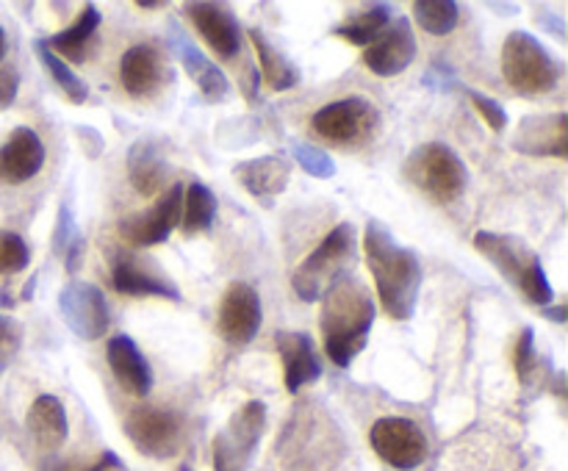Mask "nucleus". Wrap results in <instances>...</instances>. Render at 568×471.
Segmentation results:
<instances>
[{"mask_svg": "<svg viewBox=\"0 0 568 471\" xmlns=\"http://www.w3.org/2000/svg\"><path fill=\"white\" fill-rule=\"evenodd\" d=\"M261 321H264V310H261L258 291L250 283H231L227 291L222 294L220 316H216L220 336L231 347H247L258 336Z\"/></svg>", "mask_w": 568, "mask_h": 471, "instance_id": "ddd939ff", "label": "nucleus"}, {"mask_svg": "<svg viewBox=\"0 0 568 471\" xmlns=\"http://www.w3.org/2000/svg\"><path fill=\"white\" fill-rule=\"evenodd\" d=\"M514 147L527 155H552V158H568V114H538L525 116L514 136Z\"/></svg>", "mask_w": 568, "mask_h": 471, "instance_id": "a211bd4d", "label": "nucleus"}, {"mask_svg": "<svg viewBox=\"0 0 568 471\" xmlns=\"http://www.w3.org/2000/svg\"><path fill=\"white\" fill-rule=\"evenodd\" d=\"M98 28H100V14L92 3L83 6V11L78 14V20L72 22L67 31L53 33L48 42V48L59 55L61 61H72V64H83V61L92 59L94 48H98Z\"/></svg>", "mask_w": 568, "mask_h": 471, "instance_id": "b1692460", "label": "nucleus"}, {"mask_svg": "<svg viewBox=\"0 0 568 471\" xmlns=\"http://www.w3.org/2000/svg\"><path fill=\"white\" fill-rule=\"evenodd\" d=\"M250 42H253L255 55H258V70L261 78L266 81V86L272 92H288V89L297 86L300 81V70L281 53L277 48H272L270 39L258 31V28H250L247 31Z\"/></svg>", "mask_w": 568, "mask_h": 471, "instance_id": "bb28decb", "label": "nucleus"}, {"mask_svg": "<svg viewBox=\"0 0 568 471\" xmlns=\"http://www.w3.org/2000/svg\"><path fill=\"white\" fill-rule=\"evenodd\" d=\"M53 249L64 258L67 275H75L81 269L83 260V236L75 227L70 208L59 211V222H55V236H53Z\"/></svg>", "mask_w": 568, "mask_h": 471, "instance_id": "2f4dec72", "label": "nucleus"}, {"mask_svg": "<svg viewBox=\"0 0 568 471\" xmlns=\"http://www.w3.org/2000/svg\"><path fill=\"white\" fill-rule=\"evenodd\" d=\"M466 94H469V100H471V105L477 109V114L486 120V125L491 127L494 133H503L505 127H508V114H505V109L497 103V100H491L488 94L475 92V89H466Z\"/></svg>", "mask_w": 568, "mask_h": 471, "instance_id": "e433bc0d", "label": "nucleus"}, {"mask_svg": "<svg viewBox=\"0 0 568 471\" xmlns=\"http://www.w3.org/2000/svg\"><path fill=\"white\" fill-rule=\"evenodd\" d=\"M416 50L419 48H416V37H414V28H410V20L408 17H397V20L388 22L386 31H383L381 37L366 48L364 64L369 66L375 75L394 78L414 64Z\"/></svg>", "mask_w": 568, "mask_h": 471, "instance_id": "dca6fc26", "label": "nucleus"}, {"mask_svg": "<svg viewBox=\"0 0 568 471\" xmlns=\"http://www.w3.org/2000/svg\"><path fill=\"white\" fill-rule=\"evenodd\" d=\"M181 208H183V186L172 183L164 188L153 208L139 211L136 216H128L120 222V236L133 247H155V244L166 242L170 233L181 225Z\"/></svg>", "mask_w": 568, "mask_h": 471, "instance_id": "f8f14e48", "label": "nucleus"}, {"mask_svg": "<svg viewBox=\"0 0 568 471\" xmlns=\"http://www.w3.org/2000/svg\"><path fill=\"white\" fill-rule=\"evenodd\" d=\"M275 344L283 358V377H286L288 391L300 393L305 386L320 380L322 364L308 332L281 330L275 336Z\"/></svg>", "mask_w": 568, "mask_h": 471, "instance_id": "412c9836", "label": "nucleus"}, {"mask_svg": "<svg viewBox=\"0 0 568 471\" xmlns=\"http://www.w3.org/2000/svg\"><path fill=\"white\" fill-rule=\"evenodd\" d=\"M266 427V405L258 399H250L244 408L233 413L225 430L214 438V469L216 471H244L250 463V454L255 452L261 441V432Z\"/></svg>", "mask_w": 568, "mask_h": 471, "instance_id": "6e6552de", "label": "nucleus"}, {"mask_svg": "<svg viewBox=\"0 0 568 471\" xmlns=\"http://www.w3.org/2000/svg\"><path fill=\"white\" fill-rule=\"evenodd\" d=\"M410 11L414 20L433 37H447L460 22V6L453 0H416Z\"/></svg>", "mask_w": 568, "mask_h": 471, "instance_id": "7c9ffc66", "label": "nucleus"}, {"mask_svg": "<svg viewBox=\"0 0 568 471\" xmlns=\"http://www.w3.org/2000/svg\"><path fill=\"white\" fill-rule=\"evenodd\" d=\"M172 48L178 50V59H181L183 70L192 75V81L197 83L200 92H203V98L209 100V103H225V100L231 98V81L225 78V72H222L214 61L205 59L183 33H175Z\"/></svg>", "mask_w": 568, "mask_h": 471, "instance_id": "393cba45", "label": "nucleus"}, {"mask_svg": "<svg viewBox=\"0 0 568 471\" xmlns=\"http://www.w3.org/2000/svg\"><path fill=\"white\" fill-rule=\"evenodd\" d=\"M316 136L342 147H361L381 131V111L366 98H342L322 105L311 120Z\"/></svg>", "mask_w": 568, "mask_h": 471, "instance_id": "0eeeda50", "label": "nucleus"}, {"mask_svg": "<svg viewBox=\"0 0 568 471\" xmlns=\"http://www.w3.org/2000/svg\"><path fill=\"white\" fill-rule=\"evenodd\" d=\"M3 55H6V31L0 28V61H3Z\"/></svg>", "mask_w": 568, "mask_h": 471, "instance_id": "79ce46f5", "label": "nucleus"}, {"mask_svg": "<svg viewBox=\"0 0 568 471\" xmlns=\"http://www.w3.org/2000/svg\"><path fill=\"white\" fill-rule=\"evenodd\" d=\"M369 441L377 458L392 469L414 471L427 458V436L422 432V427L410 419H399V416L377 419L369 432Z\"/></svg>", "mask_w": 568, "mask_h": 471, "instance_id": "9d476101", "label": "nucleus"}, {"mask_svg": "<svg viewBox=\"0 0 568 471\" xmlns=\"http://www.w3.org/2000/svg\"><path fill=\"white\" fill-rule=\"evenodd\" d=\"M136 6L139 9H159V0H136Z\"/></svg>", "mask_w": 568, "mask_h": 471, "instance_id": "a19ab883", "label": "nucleus"}, {"mask_svg": "<svg viewBox=\"0 0 568 471\" xmlns=\"http://www.w3.org/2000/svg\"><path fill=\"white\" fill-rule=\"evenodd\" d=\"M216 197L205 183L194 181L192 186H183V208H181V231L186 236H197L214 225Z\"/></svg>", "mask_w": 568, "mask_h": 471, "instance_id": "c85d7f7f", "label": "nucleus"}, {"mask_svg": "<svg viewBox=\"0 0 568 471\" xmlns=\"http://www.w3.org/2000/svg\"><path fill=\"white\" fill-rule=\"evenodd\" d=\"M89 471H128V469H125V463H122V460L116 458L114 452H105L103 458H100L98 463H94Z\"/></svg>", "mask_w": 568, "mask_h": 471, "instance_id": "58836bf2", "label": "nucleus"}, {"mask_svg": "<svg viewBox=\"0 0 568 471\" xmlns=\"http://www.w3.org/2000/svg\"><path fill=\"white\" fill-rule=\"evenodd\" d=\"M20 92V75L14 66H0V111L9 109Z\"/></svg>", "mask_w": 568, "mask_h": 471, "instance_id": "4c0bfd02", "label": "nucleus"}, {"mask_svg": "<svg viewBox=\"0 0 568 471\" xmlns=\"http://www.w3.org/2000/svg\"><path fill=\"white\" fill-rule=\"evenodd\" d=\"M405 181L419 188L430 203L449 205L469 186V170L449 144L430 142L416 147L403 164Z\"/></svg>", "mask_w": 568, "mask_h": 471, "instance_id": "423d86ee", "label": "nucleus"}, {"mask_svg": "<svg viewBox=\"0 0 568 471\" xmlns=\"http://www.w3.org/2000/svg\"><path fill=\"white\" fill-rule=\"evenodd\" d=\"M541 316H547V319H552L555 325H566V305H564V303L547 305V308H541Z\"/></svg>", "mask_w": 568, "mask_h": 471, "instance_id": "ea45409f", "label": "nucleus"}, {"mask_svg": "<svg viewBox=\"0 0 568 471\" xmlns=\"http://www.w3.org/2000/svg\"><path fill=\"white\" fill-rule=\"evenodd\" d=\"M392 22V6L375 3L369 9L358 11V14H349L342 25L333 28V33L342 39H347L349 44H358V48H369L377 37L388 28Z\"/></svg>", "mask_w": 568, "mask_h": 471, "instance_id": "cd10ccee", "label": "nucleus"}, {"mask_svg": "<svg viewBox=\"0 0 568 471\" xmlns=\"http://www.w3.org/2000/svg\"><path fill=\"white\" fill-rule=\"evenodd\" d=\"M514 364H516V375H519L521 386H532V382L541 377L544 360L536 355V332H532L530 327L521 330L519 344H516Z\"/></svg>", "mask_w": 568, "mask_h": 471, "instance_id": "473e14b6", "label": "nucleus"}, {"mask_svg": "<svg viewBox=\"0 0 568 471\" xmlns=\"http://www.w3.org/2000/svg\"><path fill=\"white\" fill-rule=\"evenodd\" d=\"M320 314L322 338H325L327 358L336 366L347 369L369 341L372 325H375V299L369 288L355 277H344L342 283L325 294Z\"/></svg>", "mask_w": 568, "mask_h": 471, "instance_id": "f03ea898", "label": "nucleus"}, {"mask_svg": "<svg viewBox=\"0 0 568 471\" xmlns=\"http://www.w3.org/2000/svg\"><path fill=\"white\" fill-rule=\"evenodd\" d=\"M499 66L508 86L525 98L549 94L564 78V64L527 31H514L505 39Z\"/></svg>", "mask_w": 568, "mask_h": 471, "instance_id": "39448f33", "label": "nucleus"}, {"mask_svg": "<svg viewBox=\"0 0 568 471\" xmlns=\"http://www.w3.org/2000/svg\"><path fill=\"white\" fill-rule=\"evenodd\" d=\"M364 253L366 266L375 277L377 299H381L386 316L397 321H408L414 316L416 303H419L422 277H425L419 255L414 249L403 247L394 238V233L377 219L366 225Z\"/></svg>", "mask_w": 568, "mask_h": 471, "instance_id": "f257e3e1", "label": "nucleus"}, {"mask_svg": "<svg viewBox=\"0 0 568 471\" xmlns=\"http://www.w3.org/2000/svg\"><path fill=\"white\" fill-rule=\"evenodd\" d=\"M358 258V236H355V225L342 222L333 227L320 247L294 269L292 288L303 303H320L336 283L344 280L349 269Z\"/></svg>", "mask_w": 568, "mask_h": 471, "instance_id": "20e7f679", "label": "nucleus"}, {"mask_svg": "<svg viewBox=\"0 0 568 471\" xmlns=\"http://www.w3.org/2000/svg\"><path fill=\"white\" fill-rule=\"evenodd\" d=\"M294 161L308 172L311 177H333L336 175V161L325 153V150L314 147V144H294Z\"/></svg>", "mask_w": 568, "mask_h": 471, "instance_id": "f704fd0d", "label": "nucleus"}, {"mask_svg": "<svg viewBox=\"0 0 568 471\" xmlns=\"http://www.w3.org/2000/svg\"><path fill=\"white\" fill-rule=\"evenodd\" d=\"M44 166V144L31 127H14L0 147V181L6 186H20L39 175Z\"/></svg>", "mask_w": 568, "mask_h": 471, "instance_id": "6ab92c4d", "label": "nucleus"}, {"mask_svg": "<svg viewBox=\"0 0 568 471\" xmlns=\"http://www.w3.org/2000/svg\"><path fill=\"white\" fill-rule=\"evenodd\" d=\"M22 344V325L11 316L0 314V375L9 369V364L14 360V355L20 352Z\"/></svg>", "mask_w": 568, "mask_h": 471, "instance_id": "c9c22d12", "label": "nucleus"}, {"mask_svg": "<svg viewBox=\"0 0 568 471\" xmlns=\"http://www.w3.org/2000/svg\"><path fill=\"white\" fill-rule=\"evenodd\" d=\"M28 432H31L33 443L44 452H55L64 447L67 436H70V421H67L64 402L53 393H42L31 402L26 419Z\"/></svg>", "mask_w": 568, "mask_h": 471, "instance_id": "5701e85b", "label": "nucleus"}, {"mask_svg": "<svg viewBox=\"0 0 568 471\" xmlns=\"http://www.w3.org/2000/svg\"><path fill=\"white\" fill-rule=\"evenodd\" d=\"M172 78V70L166 66L164 53L159 44L139 42L131 50H125L120 59V83L131 98L150 100L166 86Z\"/></svg>", "mask_w": 568, "mask_h": 471, "instance_id": "4468645a", "label": "nucleus"}, {"mask_svg": "<svg viewBox=\"0 0 568 471\" xmlns=\"http://www.w3.org/2000/svg\"><path fill=\"white\" fill-rule=\"evenodd\" d=\"M111 283L125 297H161L181 303V291L175 283L155 264H144L139 255L116 253L114 264H111Z\"/></svg>", "mask_w": 568, "mask_h": 471, "instance_id": "2eb2a0df", "label": "nucleus"}, {"mask_svg": "<svg viewBox=\"0 0 568 471\" xmlns=\"http://www.w3.org/2000/svg\"><path fill=\"white\" fill-rule=\"evenodd\" d=\"M166 172H170V164L153 139L133 142V147L128 150V177L139 194L144 197L159 194L166 183Z\"/></svg>", "mask_w": 568, "mask_h": 471, "instance_id": "a878e982", "label": "nucleus"}, {"mask_svg": "<svg viewBox=\"0 0 568 471\" xmlns=\"http://www.w3.org/2000/svg\"><path fill=\"white\" fill-rule=\"evenodd\" d=\"M475 249L527 299V303L547 308L555 299V288L549 283L547 269L541 266V258L530 249V244L521 242L519 236L510 233H475Z\"/></svg>", "mask_w": 568, "mask_h": 471, "instance_id": "7ed1b4c3", "label": "nucleus"}, {"mask_svg": "<svg viewBox=\"0 0 568 471\" xmlns=\"http://www.w3.org/2000/svg\"><path fill=\"white\" fill-rule=\"evenodd\" d=\"M181 471H189V469H186V465H183V469H181Z\"/></svg>", "mask_w": 568, "mask_h": 471, "instance_id": "37998d69", "label": "nucleus"}, {"mask_svg": "<svg viewBox=\"0 0 568 471\" xmlns=\"http://www.w3.org/2000/svg\"><path fill=\"white\" fill-rule=\"evenodd\" d=\"M125 436L148 458L166 460L181 449V416L155 405H136L125 416Z\"/></svg>", "mask_w": 568, "mask_h": 471, "instance_id": "1a4fd4ad", "label": "nucleus"}, {"mask_svg": "<svg viewBox=\"0 0 568 471\" xmlns=\"http://www.w3.org/2000/svg\"><path fill=\"white\" fill-rule=\"evenodd\" d=\"M233 175L258 203L272 208V199L286 192L288 181H292V161L283 155H261V158H250L233 166Z\"/></svg>", "mask_w": 568, "mask_h": 471, "instance_id": "4be33fe9", "label": "nucleus"}, {"mask_svg": "<svg viewBox=\"0 0 568 471\" xmlns=\"http://www.w3.org/2000/svg\"><path fill=\"white\" fill-rule=\"evenodd\" d=\"M59 310L67 327L83 341H98L109 332L111 310L109 299L94 283L70 280L59 294Z\"/></svg>", "mask_w": 568, "mask_h": 471, "instance_id": "9b49d317", "label": "nucleus"}, {"mask_svg": "<svg viewBox=\"0 0 568 471\" xmlns=\"http://www.w3.org/2000/svg\"><path fill=\"white\" fill-rule=\"evenodd\" d=\"M33 50L39 53V59H42L44 70H48L50 78L55 81V86L64 92V98L70 100V103H75V105L87 103V100H89L87 81H81V78H78L75 72L70 70V64H67V61H61L59 55H55L53 50L48 48V42H44V39H37V42H33Z\"/></svg>", "mask_w": 568, "mask_h": 471, "instance_id": "c756f323", "label": "nucleus"}, {"mask_svg": "<svg viewBox=\"0 0 568 471\" xmlns=\"http://www.w3.org/2000/svg\"><path fill=\"white\" fill-rule=\"evenodd\" d=\"M105 360L116 386L131 397H148L153 388V369L131 336H114L105 344Z\"/></svg>", "mask_w": 568, "mask_h": 471, "instance_id": "aec40b11", "label": "nucleus"}, {"mask_svg": "<svg viewBox=\"0 0 568 471\" xmlns=\"http://www.w3.org/2000/svg\"><path fill=\"white\" fill-rule=\"evenodd\" d=\"M31 260V249L22 242V236L11 231H0V277L17 275Z\"/></svg>", "mask_w": 568, "mask_h": 471, "instance_id": "72a5a7b5", "label": "nucleus"}, {"mask_svg": "<svg viewBox=\"0 0 568 471\" xmlns=\"http://www.w3.org/2000/svg\"><path fill=\"white\" fill-rule=\"evenodd\" d=\"M183 14L220 59H236L242 53V25L231 9L222 3H186Z\"/></svg>", "mask_w": 568, "mask_h": 471, "instance_id": "f3484780", "label": "nucleus"}]
</instances>
